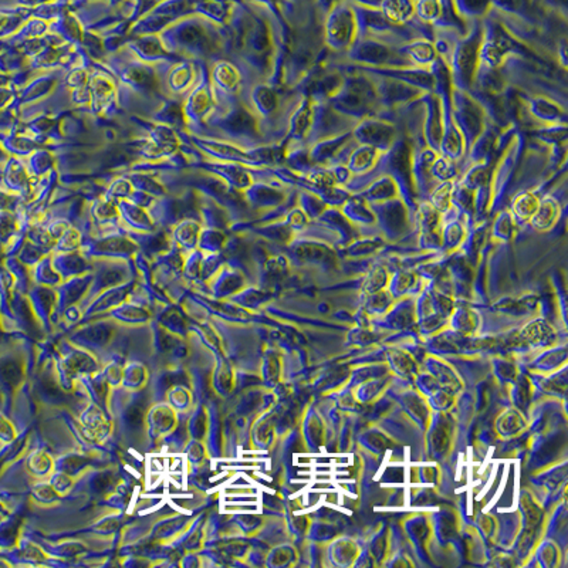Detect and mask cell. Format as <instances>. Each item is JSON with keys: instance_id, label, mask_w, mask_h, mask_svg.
<instances>
[{"instance_id": "obj_1", "label": "cell", "mask_w": 568, "mask_h": 568, "mask_svg": "<svg viewBox=\"0 0 568 568\" xmlns=\"http://www.w3.org/2000/svg\"><path fill=\"white\" fill-rule=\"evenodd\" d=\"M361 143L376 149H389L395 143V128L381 119H364L352 133Z\"/></svg>"}, {"instance_id": "obj_2", "label": "cell", "mask_w": 568, "mask_h": 568, "mask_svg": "<svg viewBox=\"0 0 568 568\" xmlns=\"http://www.w3.org/2000/svg\"><path fill=\"white\" fill-rule=\"evenodd\" d=\"M354 16L348 9H338L331 13L327 21V43L334 50H342L352 45L354 40Z\"/></svg>"}, {"instance_id": "obj_3", "label": "cell", "mask_w": 568, "mask_h": 568, "mask_svg": "<svg viewBox=\"0 0 568 568\" xmlns=\"http://www.w3.org/2000/svg\"><path fill=\"white\" fill-rule=\"evenodd\" d=\"M379 149L361 143L352 149L346 168L351 173H368L376 163L379 158Z\"/></svg>"}, {"instance_id": "obj_4", "label": "cell", "mask_w": 568, "mask_h": 568, "mask_svg": "<svg viewBox=\"0 0 568 568\" xmlns=\"http://www.w3.org/2000/svg\"><path fill=\"white\" fill-rule=\"evenodd\" d=\"M364 196H365L366 202H369V203H379V202L396 199L398 197V183L390 176H381V179L372 182V185L366 189Z\"/></svg>"}, {"instance_id": "obj_5", "label": "cell", "mask_w": 568, "mask_h": 568, "mask_svg": "<svg viewBox=\"0 0 568 568\" xmlns=\"http://www.w3.org/2000/svg\"><path fill=\"white\" fill-rule=\"evenodd\" d=\"M403 51L408 54L409 62L420 64V65H429L433 64L436 60V48L432 43L426 40H416L410 44H408Z\"/></svg>"}, {"instance_id": "obj_6", "label": "cell", "mask_w": 568, "mask_h": 568, "mask_svg": "<svg viewBox=\"0 0 568 568\" xmlns=\"http://www.w3.org/2000/svg\"><path fill=\"white\" fill-rule=\"evenodd\" d=\"M558 213H559L558 202L547 196L542 200H540L538 207L531 217V223L538 229H547L554 224L555 219L558 217Z\"/></svg>"}, {"instance_id": "obj_7", "label": "cell", "mask_w": 568, "mask_h": 568, "mask_svg": "<svg viewBox=\"0 0 568 568\" xmlns=\"http://www.w3.org/2000/svg\"><path fill=\"white\" fill-rule=\"evenodd\" d=\"M538 203H540V199L534 192H530V190L521 192L520 195H517L514 197V200L511 203L513 216H515L517 219H521V220H528L535 213Z\"/></svg>"}, {"instance_id": "obj_8", "label": "cell", "mask_w": 568, "mask_h": 568, "mask_svg": "<svg viewBox=\"0 0 568 568\" xmlns=\"http://www.w3.org/2000/svg\"><path fill=\"white\" fill-rule=\"evenodd\" d=\"M382 7L386 18L395 23H403L415 13L412 0H383Z\"/></svg>"}, {"instance_id": "obj_9", "label": "cell", "mask_w": 568, "mask_h": 568, "mask_svg": "<svg viewBox=\"0 0 568 568\" xmlns=\"http://www.w3.org/2000/svg\"><path fill=\"white\" fill-rule=\"evenodd\" d=\"M1 182L10 190H24L26 173L21 165L16 159H9L1 172Z\"/></svg>"}, {"instance_id": "obj_10", "label": "cell", "mask_w": 568, "mask_h": 568, "mask_svg": "<svg viewBox=\"0 0 568 568\" xmlns=\"http://www.w3.org/2000/svg\"><path fill=\"white\" fill-rule=\"evenodd\" d=\"M531 112H532V115H535L538 119H542V121H557L558 122L559 116H564L562 111L558 109L557 105L551 104L544 97H538L531 101Z\"/></svg>"}, {"instance_id": "obj_11", "label": "cell", "mask_w": 568, "mask_h": 568, "mask_svg": "<svg viewBox=\"0 0 568 568\" xmlns=\"http://www.w3.org/2000/svg\"><path fill=\"white\" fill-rule=\"evenodd\" d=\"M453 183L450 180H446L440 183L437 187H435L430 192V204L437 210V212H446L452 206V193H453Z\"/></svg>"}, {"instance_id": "obj_12", "label": "cell", "mask_w": 568, "mask_h": 568, "mask_svg": "<svg viewBox=\"0 0 568 568\" xmlns=\"http://www.w3.org/2000/svg\"><path fill=\"white\" fill-rule=\"evenodd\" d=\"M415 11L420 20L435 21L442 16V4L439 0H417Z\"/></svg>"}, {"instance_id": "obj_13", "label": "cell", "mask_w": 568, "mask_h": 568, "mask_svg": "<svg viewBox=\"0 0 568 568\" xmlns=\"http://www.w3.org/2000/svg\"><path fill=\"white\" fill-rule=\"evenodd\" d=\"M456 163H453L450 158H439L432 163V176L443 182L452 180L456 176Z\"/></svg>"}, {"instance_id": "obj_14", "label": "cell", "mask_w": 568, "mask_h": 568, "mask_svg": "<svg viewBox=\"0 0 568 568\" xmlns=\"http://www.w3.org/2000/svg\"><path fill=\"white\" fill-rule=\"evenodd\" d=\"M14 200H16L14 196L9 195L7 192L0 190V212L1 210H10L13 207V204H14Z\"/></svg>"}, {"instance_id": "obj_15", "label": "cell", "mask_w": 568, "mask_h": 568, "mask_svg": "<svg viewBox=\"0 0 568 568\" xmlns=\"http://www.w3.org/2000/svg\"><path fill=\"white\" fill-rule=\"evenodd\" d=\"M11 97H13V92H11L10 88H7L6 85L0 87V109L7 106V104L10 102Z\"/></svg>"}, {"instance_id": "obj_16", "label": "cell", "mask_w": 568, "mask_h": 568, "mask_svg": "<svg viewBox=\"0 0 568 568\" xmlns=\"http://www.w3.org/2000/svg\"><path fill=\"white\" fill-rule=\"evenodd\" d=\"M129 419H131V422H133V423H139L141 419H142V410H141V408H138V406L132 408L131 412H129Z\"/></svg>"}, {"instance_id": "obj_17", "label": "cell", "mask_w": 568, "mask_h": 568, "mask_svg": "<svg viewBox=\"0 0 568 568\" xmlns=\"http://www.w3.org/2000/svg\"><path fill=\"white\" fill-rule=\"evenodd\" d=\"M7 82H9V75L6 72L0 71V87L7 85Z\"/></svg>"}, {"instance_id": "obj_18", "label": "cell", "mask_w": 568, "mask_h": 568, "mask_svg": "<svg viewBox=\"0 0 568 568\" xmlns=\"http://www.w3.org/2000/svg\"><path fill=\"white\" fill-rule=\"evenodd\" d=\"M7 160V152H6V149L0 145V163H3V162H6Z\"/></svg>"}]
</instances>
